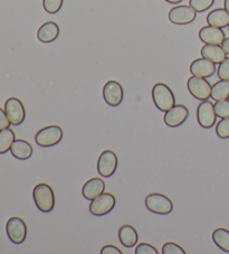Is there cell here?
<instances>
[{"label":"cell","instance_id":"obj_11","mask_svg":"<svg viewBox=\"0 0 229 254\" xmlns=\"http://www.w3.org/2000/svg\"><path fill=\"white\" fill-rule=\"evenodd\" d=\"M217 115L215 112L214 103L208 100L201 101L197 108V120L204 129H210L216 124Z\"/></svg>","mask_w":229,"mask_h":254},{"label":"cell","instance_id":"obj_7","mask_svg":"<svg viewBox=\"0 0 229 254\" xmlns=\"http://www.w3.org/2000/svg\"><path fill=\"white\" fill-rule=\"evenodd\" d=\"M187 89L193 98L205 101L208 100L211 95V84L205 77L191 76L187 81Z\"/></svg>","mask_w":229,"mask_h":254},{"label":"cell","instance_id":"obj_4","mask_svg":"<svg viewBox=\"0 0 229 254\" xmlns=\"http://www.w3.org/2000/svg\"><path fill=\"white\" fill-rule=\"evenodd\" d=\"M63 129L59 126H47L42 128L35 135V141L39 147L50 148L58 144L63 139Z\"/></svg>","mask_w":229,"mask_h":254},{"label":"cell","instance_id":"obj_3","mask_svg":"<svg viewBox=\"0 0 229 254\" xmlns=\"http://www.w3.org/2000/svg\"><path fill=\"white\" fill-rule=\"evenodd\" d=\"M148 211L159 215H168L173 209V203L168 196L161 192H151L145 197Z\"/></svg>","mask_w":229,"mask_h":254},{"label":"cell","instance_id":"obj_26","mask_svg":"<svg viewBox=\"0 0 229 254\" xmlns=\"http://www.w3.org/2000/svg\"><path fill=\"white\" fill-rule=\"evenodd\" d=\"M215 0H189V6L197 12H204L213 7Z\"/></svg>","mask_w":229,"mask_h":254},{"label":"cell","instance_id":"obj_34","mask_svg":"<svg viewBox=\"0 0 229 254\" xmlns=\"http://www.w3.org/2000/svg\"><path fill=\"white\" fill-rule=\"evenodd\" d=\"M222 47L224 48L225 53H226L227 55H229V37L224 39V42L222 44Z\"/></svg>","mask_w":229,"mask_h":254},{"label":"cell","instance_id":"obj_35","mask_svg":"<svg viewBox=\"0 0 229 254\" xmlns=\"http://www.w3.org/2000/svg\"><path fill=\"white\" fill-rule=\"evenodd\" d=\"M167 2L169 3H172V5H177V3H180L182 1V0H166Z\"/></svg>","mask_w":229,"mask_h":254},{"label":"cell","instance_id":"obj_36","mask_svg":"<svg viewBox=\"0 0 229 254\" xmlns=\"http://www.w3.org/2000/svg\"><path fill=\"white\" fill-rule=\"evenodd\" d=\"M225 9H226L229 14V0H225Z\"/></svg>","mask_w":229,"mask_h":254},{"label":"cell","instance_id":"obj_30","mask_svg":"<svg viewBox=\"0 0 229 254\" xmlns=\"http://www.w3.org/2000/svg\"><path fill=\"white\" fill-rule=\"evenodd\" d=\"M217 75L220 80H229V58H226L219 64Z\"/></svg>","mask_w":229,"mask_h":254},{"label":"cell","instance_id":"obj_23","mask_svg":"<svg viewBox=\"0 0 229 254\" xmlns=\"http://www.w3.org/2000/svg\"><path fill=\"white\" fill-rule=\"evenodd\" d=\"M213 241L224 252L229 253V230L218 227L213 232Z\"/></svg>","mask_w":229,"mask_h":254},{"label":"cell","instance_id":"obj_9","mask_svg":"<svg viewBox=\"0 0 229 254\" xmlns=\"http://www.w3.org/2000/svg\"><path fill=\"white\" fill-rule=\"evenodd\" d=\"M117 156L112 150H104L98 159V173L101 177H111L117 168Z\"/></svg>","mask_w":229,"mask_h":254},{"label":"cell","instance_id":"obj_22","mask_svg":"<svg viewBox=\"0 0 229 254\" xmlns=\"http://www.w3.org/2000/svg\"><path fill=\"white\" fill-rule=\"evenodd\" d=\"M215 101L229 99V80H219L211 86V95Z\"/></svg>","mask_w":229,"mask_h":254},{"label":"cell","instance_id":"obj_24","mask_svg":"<svg viewBox=\"0 0 229 254\" xmlns=\"http://www.w3.org/2000/svg\"><path fill=\"white\" fill-rule=\"evenodd\" d=\"M15 140L16 135L14 130L10 128L0 130V155H3L6 152L10 151V148Z\"/></svg>","mask_w":229,"mask_h":254},{"label":"cell","instance_id":"obj_29","mask_svg":"<svg viewBox=\"0 0 229 254\" xmlns=\"http://www.w3.org/2000/svg\"><path fill=\"white\" fill-rule=\"evenodd\" d=\"M162 254H186V251L174 242H167L164 244L161 250Z\"/></svg>","mask_w":229,"mask_h":254},{"label":"cell","instance_id":"obj_1","mask_svg":"<svg viewBox=\"0 0 229 254\" xmlns=\"http://www.w3.org/2000/svg\"><path fill=\"white\" fill-rule=\"evenodd\" d=\"M33 198L36 207L43 213H50L55 207V192L48 184L41 183L35 186Z\"/></svg>","mask_w":229,"mask_h":254},{"label":"cell","instance_id":"obj_25","mask_svg":"<svg viewBox=\"0 0 229 254\" xmlns=\"http://www.w3.org/2000/svg\"><path fill=\"white\" fill-rule=\"evenodd\" d=\"M214 107H215L216 115H217V117H219L220 119L229 117V100L228 99L216 101Z\"/></svg>","mask_w":229,"mask_h":254},{"label":"cell","instance_id":"obj_10","mask_svg":"<svg viewBox=\"0 0 229 254\" xmlns=\"http://www.w3.org/2000/svg\"><path fill=\"white\" fill-rule=\"evenodd\" d=\"M5 111L12 126L23 124L26 118V110L21 101L18 98H9L5 103Z\"/></svg>","mask_w":229,"mask_h":254},{"label":"cell","instance_id":"obj_37","mask_svg":"<svg viewBox=\"0 0 229 254\" xmlns=\"http://www.w3.org/2000/svg\"><path fill=\"white\" fill-rule=\"evenodd\" d=\"M228 29H229V26H228Z\"/></svg>","mask_w":229,"mask_h":254},{"label":"cell","instance_id":"obj_8","mask_svg":"<svg viewBox=\"0 0 229 254\" xmlns=\"http://www.w3.org/2000/svg\"><path fill=\"white\" fill-rule=\"evenodd\" d=\"M168 18L174 25H189L197 18V11L187 5L175 6L170 9Z\"/></svg>","mask_w":229,"mask_h":254},{"label":"cell","instance_id":"obj_13","mask_svg":"<svg viewBox=\"0 0 229 254\" xmlns=\"http://www.w3.org/2000/svg\"><path fill=\"white\" fill-rule=\"evenodd\" d=\"M189 117V110L183 104H175L168 111L165 112V124L170 128H177L183 125Z\"/></svg>","mask_w":229,"mask_h":254},{"label":"cell","instance_id":"obj_2","mask_svg":"<svg viewBox=\"0 0 229 254\" xmlns=\"http://www.w3.org/2000/svg\"><path fill=\"white\" fill-rule=\"evenodd\" d=\"M152 100L157 109L162 112H167L175 106V96L172 90L166 83H157L152 87Z\"/></svg>","mask_w":229,"mask_h":254},{"label":"cell","instance_id":"obj_16","mask_svg":"<svg viewBox=\"0 0 229 254\" xmlns=\"http://www.w3.org/2000/svg\"><path fill=\"white\" fill-rule=\"evenodd\" d=\"M105 191V182L102 178L94 177L87 181L82 188V194L87 200H92Z\"/></svg>","mask_w":229,"mask_h":254},{"label":"cell","instance_id":"obj_33","mask_svg":"<svg viewBox=\"0 0 229 254\" xmlns=\"http://www.w3.org/2000/svg\"><path fill=\"white\" fill-rule=\"evenodd\" d=\"M10 121L8 119V117L6 115V111L3 110L2 108H0V130L9 128L10 126Z\"/></svg>","mask_w":229,"mask_h":254},{"label":"cell","instance_id":"obj_21","mask_svg":"<svg viewBox=\"0 0 229 254\" xmlns=\"http://www.w3.org/2000/svg\"><path fill=\"white\" fill-rule=\"evenodd\" d=\"M207 24L214 27L225 28L229 26V14L225 8H217L211 10L207 16Z\"/></svg>","mask_w":229,"mask_h":254},{"label":"cell","instance_id":"obj_27","mask_svg":"<svg viewBox=\"0 0 229 254\" xmlns=\"http://www.w3.org/2000/svg\"><path fill=\"white\" fill-rule=\"evenodd\" d=\"M64 0H43V7L48 14H56L63 7Z\"/></svg>","mask_w":229,"mask_h":254},{"label":"cell","instance_id":"obj_18","mask_svg":"<svg viewBox=\"0 0 229 254\" xmlns=\"http://www.w3.org/2000/svg\"><path fill=\"white\" fill-rule=\"evenodd\" d=\"M200 54L202 58L211 61L215 64H220L227 58V54L225 53L222 45H211V44H205L201 47Z\"/></svg>","mask_w":229,"mask_h":254},{"label":"cell","instance_id":"obj_12","mask_svg":"<svg viewBox=\"0 0 229 254\" xmlns=\"http://www.w3.org/2000/svg\"><path fill=\"white\" fill-rule=\"evenodd\" d=\"M124 98V91L117 81H108L103 86V99L109 106L118 107Z\"/></svg>","mask_w":229,"mask_h":254},{"label":"cell","instance_id":"obj_6","mask_svg":"<svg viewBox=\"0 0 229 254\" xmlns=\"http://www.w3.org/2000/svg\"><path fill=\"white\" fill-rule=\"evenodd\" d=\"M6 232L12 243L21 244L27 238V225L21 217L12 216L7 222Z\"/></svg>","mask_w":229,"mask_h":254},{"label":"cell","instance_id":"obj_20","mask_svg":"<svg viewBox=\"0 0 229 254\" xmlns=\"http://www.w3.org/2000/svg\"><path fill=\"white\" fill-rule=\"evenodd\" d=\"M118 240L124 248H133L138 243L139 234L132 225H122L118 230Z\"/></svg>","mask_w":229,"mask_h":254},{"label":"cell","instance_id":"obj_31","mask_svg":"<svg viewBox=\"0 0 229 254\" xmlns=\"http://www.w3.org/2000/svg\"><path fill=\"white\" fill-rule=\"evenodd\" d=\"M134 252L135 254H159V251L156 249V247L149 243H140L135 248Z\"/></svg>","mask_w":229,"mask_h":254},{"label":"cell","instance_id":"obj_17","mask_svg":"<svg viewBox=\"0 0 229 254\" xmlns=\"http://www.w3.org/2000/svg\"><path fill=\"white\" fill-rule=\"evenodd\" d=\"M59 36V26L55 21H47L39 27L37 32V38L44 44L53 43Z\"/></svg>","mask_w":229,"mask_h":254},{"label":"cell","instance_id":"obj_5","mask_svg":"<svg viewBox=\"0 0 229 254\" xmlns=\"http://www.w3.org/2000/svg\"><path fill=\"white\" fill-rule=\"evenodd\" d=\"M116 199L115 196L111 192H103L96 198L91 200L90 212L95 216H104L111 213L113 208L115 207Z\"/></svg>","mask_w":229,"mask_h":254},{"label":"cell","instance_id":"obj_14","mask_svg":"<svg viewBox=\"0 0 229 254\" xmlns=\"http://www.w3.org/2000/svg\"><path fill=\"white\" fill-rule=\"evenodd\" d=\"M216 71V64L205 58L196 59L190 65V73L193 76L207 78L213 76Z\"/></svg>","mask_w":229,"mask_h":254},{"label":"cell","instance_id":"obj_28","mask_svg":"<svg viewBox=\"0 0 229 254\" xmlns=\"http://www.w3.org/2000/svg\"><path fill=\"white\" fill-rule=\"evenodd\" d=\"M216 133L219 138L228 139L229 138V117L224 118L216 126Z\"/></svg>","mask_w":229,"mask_h":254},{"label":"cell","instance_id":"obj_19","mask_svg":"<svg viewBox=\"0 0 229 254\" xmlns=\"http://www.w3.org/2000/svg\"><path fill=\"white\" fill-rule=\"evenodd\" d=\"M10 152L16 159L27 160L33 156L34 149L32 144L26 141V140L16 139L10 148Z\"/></svg>","mask_w":229,"mask_h":254},{"label":"cell","instance_id":"obj_32","mask_svg":"<svg viewBox=\"0 0 229 254\" xmlns=\"http://www.w3.org/2000/svg\"><path fill=\"white\" fill-rule=\"evenodd\" d=\"M101 254H123V252L120 249L116 248L115 245L107 244L101 250Z\"/></svg>","mask_w":229,"mask_h":254},{"label":"cell","instance_id":"obj_15","mask_svg":"<svg viewBox=\"0 0 229 254\" xmlns=\"http://www.w3.org/2000/svg\"><path fill=\"white\" fill-rule=\"evenodd\" d=\"M199 38L202 43L211 44V45H222L224 39L226 38L224 30L222 28L214 27L207 25L199 30Z\"/></svg>","mask_w":229,"mask_h":254}]
</instances>
